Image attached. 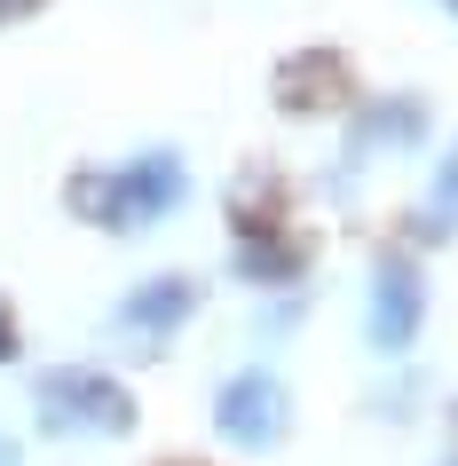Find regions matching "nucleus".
Segmentation results:
<instances>
[{"instance_id":"1","label":"nucleus","mask_w":458,"mask_h":466,"mask_svg":"<svg viewBox=\"0 0 458 466\" xmlns=\"http://www.w3.org/2000/svg\"><path fill=\"white\" fill-rule=\"evenodd\" d=\"M190 190V174L174 150H143L127 167H103V174H72V214H87L96 229H150L158 214H174Z\"/></svg>"},{"instance_id":"2","label":"nucleus","mask_w":458,"mask_h":466,"mask_svg":"<svg viewBox=\"0 0 458 466\" xmlns=\"http://www.w3.org/2000/svg\"><path fill=\"white\" fill-rule=\"evenodd\" d=\"M32 403H40V427H48V435H127V427H135V395H127L111 371H96V364L48 371V380L32 388Z\"/></svg>"},{"instance_id":"3","label":"nucleus","mask_w":458,"mask_h":466,"mask_svg":"<svg viewBox=\"0 0 458 466\" xmlns=\"http://www.w3.org/2000/svg\"><path fill=\"white\" fill-rule=\"evenodd\" d=\"M419 317H427V277L411 253H380L371 261V293H363V340L380 356H403L419 340Z\"/></svg>"},{"instance_id":"4","label":"nucleus","mask_w":458,"mask_h":466,"mask_svg":"<svg viewBox=\"0 0 458 466\" xmlns=\"http://www.w3.org/2000/svg\"><path fill=\"white\" fill-rule=\"evenodd\" d=\"M214 427H221V442H238V451H277V442H285V427H292L285 380H277L269 364L238 371V380L214 395Z\"/></svg>"},{"instance_id":"5","label":"nucleus","mask_w":458,"mask_h":466,"mask_svg":"<svg viewBox=\"0 0 458 466\" xmlns=\"http://www.w3.org/2000/svg\"><path fill=\"white\" fill-rule=\"evenodd\" d=\"M198 277H182V269H167V277H143L135 293L119 300V332H143V340H167L174 324H190L198 317Z\"/></svg>"},{"instance_id":"6","label":"nucleus","mask_w":458,"mask_h":466,"mask_svg":"<svg viewBox=\"0 0 458 466\" xmlns=\"http://www.w3.org/2000/svg\"><path fill=\"white\" fill-rule=\"evenodd\" d=\"M427 135V111L411 96H395V103H363L356 111V135H348V150H340V174L356 182V167L371 158V150H403V143H419Z\"/></svg>"},{"instance_id":"7","label":"nucleus","mask_w":458,"mask_h":466,"mask_svg":"<svg viewBox=\"0 0 458 466\" xmlns=\"http://www.w3.org/2000/svg\"><path fill=\"white\" fill-rule=\"evenodd\" d=\"M238 277L245 285H292V277H300V246H292V238H245L238 246Z\"/></svg>"},{"instance_id":"8","label":"nucleus","mask_w":458,"mask_h":466,"mask_svg":"<svg viewBox=\"0 0 458 466\" xmlns=\"http://www.w3.org/2000/svg\"><path fill=\"white\" fill-rule=\"evenodd\" d=\"M419 238H458V150L443 158L434 190L419 198Z\"/></svg>"},{"instance_id":"9","label":"nucleus","mask_w":458,"mask_h":466,"mask_svg":"<svg viewBox=\"0 0 458 466\" xmlns=\"http://www.w3.org/2000/svg\"><path fill=\"white\" fill-rule=\"evenodd\" d=\"M48 0H0V25H25V16H40Z\"/></svg>"},{"instance_id":"10","label":"nucleus","mask_w":458,"mask_h":466,"mask_svg":"<svg viewBox=\"0 0 458 466\" xmlns=\"http://www.w3.org/2000/svg\"><path fill=\"white\" fill-rule=\"evenodd\" d=\"M8 356H16V317L0 309V364H8Z\"/></svg>"},{"instance_id":"11","label":"nucleus","mask_w":458,"mask_h":466,"mask_svg":"<svg viewBox=\"0 0 458 466\" xmlns=\"http://www.w3.org/2000/svg\"><path fill=\"white\" fill-rule=\"evenodd\" d=\"M0 466H25V451H16V435H0Z\"/></svg>"},{"instance_id":"12","label":"nucleus","mask_w":458,"mask_h":466,"mask_svg":"<svg viewBox=\"0 0 458 466\" xmlns=\"http://www.w3.org/2000/svg\"><path fill=\"white\" fill-rule=\"evenodd\" d=\"M443 466H458V451H443Z\"/></svg>"},{"instance_id":"13","label":"nucleus","mask_w":458,"mask_h":466,"mask_svg":"<svg viewBox=\"0 0 458 466\" xmlns=\"http://www.w3.org/2000/svg\"><path fill=\"white\" fill-rule=\"evenodd\" d=\"M451 16H458V0H451Z\"/></svg>"}]
</instances>
